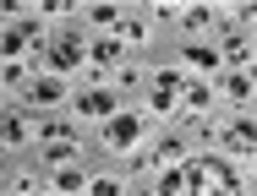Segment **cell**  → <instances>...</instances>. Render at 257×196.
Returning a JSON list of instances; mask_svg holds the SVG:
<instances>
[{"label":"cell","mask_w":257,"mask_h":196,"mask_svg":"<svg viewBox=\"0 0 257 196\" xmlns=\"http://www.w3.org/2000/svg\"><path fill=\"white\" fill-rule=\"evenodd\" d=\"M208 22H213L208 6H186V11H181V28H208Z\"/></svg>","instance_id":"17"},{"label":"cell","mask_w":257,"mask_h":196,"mask_svg":"<svg viewBox=\"0 0 257 196\" xmlns=\"http://www.w3.org/2000/svg\"><path fill=\"white\" fill-rule=\"evenodd\" d=\"M224 88H230V93H235V98H252V76H230Z\"/></svg>","instance_id":"21"},{"label":"cell","mask_w":257,"mask_h":196,"mask_svg":"<svg viewBox=\"0 0 257 196\" xmlns=\"http://www.w3.org/2000/svg\"><path fill=\"white\" fill-rule=\"evenodd\" d=\"M208 104H213V93H208L197 76H186V82H181V104H175V114H192V120H203V114H208Z\"/></svg>","instance_id":"5"},{"label":"cell","mask_w":257,"mask_h":196,"mask_svg":"<svg viewBox=\"0 0 257 196\" xmlns=\"http://www.w3.org/2000/svg\"><path fill=\"white\" fill-rule=\"evenodd\" d=\"M88 60L109 66V60H120V44H115V38H93V44H88Z\"/></svg>","instance_id":"15"},{"label":"cell","mask_w":257,"mask_h":196,"mask_svg":"<svg viewBox=\"0 0 257 196\" xmlns=\"http://www.w3.org/2000/svg\"><path fill=\"white\" fill-rule=\"evenodd\" d=\"M252 142H257V131H252V120H235V126H224V131H219V147H224V152H235V158H241V164H246V158H252Z\"/></svg>","instance_id":"4"},{"label":"cell","mask_w":257,"mask_h":196,"mask_svg":"<svg viewBox=\"0 0 257 196\" xmlns=\"http://www.w3.org/2000/svg\"><path fill=\"white\" fill-rule=\"evenodd\" d=\"M224 54H230L235 66H246V60H252V38H246V28H235V33L224 38ZM224 54H219V60H224Z\"/></svg>","instance_id":"12"},{"label":"cell","mask_w":257,"mask_h":196,"mask_svg":"<svg viewBox=\"0 0 257 196\" xmlns=\"http://www.w3.org/2000/svg\"><path fill=\"white\" fill-rule=\"evenodd\" d=\"M159 196H197L192 191V169H186V164L164 169V174H159Z\"/></svg>","instance_id":"8"},{"label":"cell","mask_w":257,"mask_h":196,"mask_svg":"<svg viewBox=\"0 0 257 196\" xmlns=\"http://www.w3.org/2000/svg\"><path fill=\"white\" fill-rule=\"evenodd\" d=\"M77 114H82V120H109V114H115V93H109V88H88V93L77 98Z\"/></svg>","instance_id":"7"},{"label":"cell","mask_w":257,"mask_h":196,"mask_svg":"<svg viewBox=\"0 0 257 196\" xmlns=\"http://www.w3.org/2000/svg\"><path fill=\"white\" fill-rule=\"evenodd\" d=\"M143 126H148L143 114H132V109H115V114H109V126H104V142L115 147V152H126V147H137V142H143Z\"/></svg>","instance_id":"2"},{"label":"cell","mask_w":257,"mask_h":196,"mask_svg":"<svg viewBox=\"0 0 257 196\" xmlns=\"http://www.w3.org/2000/svg\"><path fill=\"white\" fill-rule=\"evenodd\" d=\"M88 60V44H82V33H50V38H39V66H44V76H71L77 66Z\"/></svg>","instance_id":"1"},{"label":"cell","mask_w":257,"mask_h":196,"mask_svg":"<svg viewBox=\"0 0 257 196\" xmlns=\"http://www.w3.org/2000/svg\"><path fill=\"white\" fill-rule=\"evenodd\" d=\"M181 71H154V109L159 114H175V104H181Z\"/></svg>","instance_id":"3"},{"label":"cell","mask_w":257,"mask_h":196,"mask_svg":"<svg viewBox=\"0 0 257 196\" xmlns=\"http://www.w3.org/2000/svg\"><path fill=\"white\" fill-rule=\"evenodd\" d=\"M33 44H39V28L33 22H17V28L0 33V60H17L22 49H33Z\"/></svg>","instance_id":"6"},{"label":"cell","mask_w":257,"mask_h":196,"mask_svg":"<svg viewBox=\"0 0 257 196\" xmlns=\"http://www.w3.org/2000/svg\"><path fill=\"white\" fill-rule=\"evenodd\" d=\"M88 196H120L115 180H88Z\"/></svg>","instance_id":"20"},{"label":"cell","mask_w":257,"mask_h":196,"mask_svg":"<svg viewBox=\"0 0 257 196\" xmlns=\"http://www.w3.org/2000/svg\"><path fill=\"white\" fill-rule=\"evenodd\" d=\"M93 22H99V28H115V22H120V11H115V6H93Z\"/></svg>","instance_id":"19"},{"label":"cell","mask_w":257,"mask_h":196,"mask_svg":"<svg viewBox=\"0 0 257 196\" xmlns=\"http://www.w3.org/2000/svg\"><path fill=\"white\" fill-rule=\"evenodd\" d=\"M44 164H55V169L77 164V142H44Z\"/></svg>","instance_id":"13"},{"label":"cell","mask_w":257,"mask_h":196,"mask_svg":"<svg viewBox=\"0 0 257 196\" xmlns=\"http://www.w3.org/2000/svg\"><path fill=\"white\" fill-rule=\"evenodd\" d=\"M22 93H28V104H60V93H66V88H60L55 76H44V71H39V82H28Z\"/></svg>","instance_id":"9"},{"label":"cell","mask_w":257,"mask_h":196,"mask_svg":"<svg viewBox=\"0 0 257 196\" xmlns=\"http://www.w3.org/2000/svg\"><path fill=\"white\" fill-rule=\"evenodd\" d=\"M28 136V126H22V114H0V147H17Z\"/></svg>","instance_id":"14"},{"label":"cell","mask_w":257,"mask_h":196,"mask_svg":"<svg viewBox=\"0 0 257 196\" xmlns=\"http://www.w3.org/2000/svg\"><path fill=\"white\" fill-rule=\"evenodd\" d=\"M181 66H186V71H219V54L203 49V44H186L181 49Z\"/></svg>","instance_id":"11"},{"label":"cell","mask_w":257,"mask_h":196,"mask_svg":"<svg viewBox=\"0 0 257 196\" xmlns=\"http://www.w3.org/2000/svg\"><path fill=\"white\" fill-rule=\"evenodd\" d=\"M154 158L164 164V169H175V158L186 164V147H181V136H170V142H159V152H154Z\"/></svg>","instance_id":"16"},{"label":"cell","mask_w":257,"mask_h":196,"mask_svg":"<svg viewBox=\"0 0 257 196\" xmlns=\"http://www.w3.org/2000/svg\"><path fill=\"white\" fill-rule=\"evenodd\" d=\"M44 142H77V131L66 120H44Z\"/></svg>","instance_id":"18"},{"label":"cell","mask_w":257,"mask_h":196,"mask_svg":"<svg viewBox=\"0 0 257 196\" xmlns=\"http://www.w3.org/2000/svg\"><path fill=\"white\" fill-rule=\"evenodd\" d=\"M60 196H77V191H88V174L77 169V164H66V169H55V180H50Z\"/></svg>","instance_id":"10"}]
</instances>
